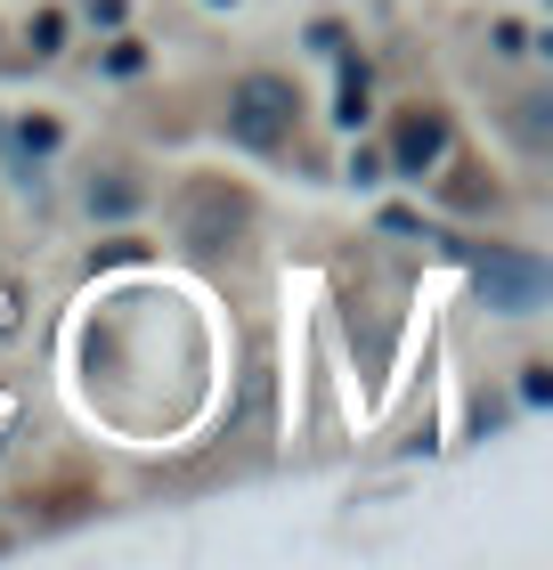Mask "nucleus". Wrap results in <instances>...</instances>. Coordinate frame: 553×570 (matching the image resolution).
Segmentation results:
<instances>
[{
    "label": "nucleus",
    "mask_w": 553,
    "mask_h": 570,
    "mask_svg": "<svg viewBox=\"0 0 553 570\" xmlns=\"http://www.w3.org/2000/svg\"><path fill=\"white\" fill-rule=\"evenodd\" d=\"M228 139H245V147H285L294 139V82L285 73H245L228 98Z\"/></svg>",
    "instance_id": "nucleus-1"
},
{
    "label": "nucleus",
    "mask_w": 553,
    "mask_h": 570,
    "mask_svg": "<svg viewBox=\"0 0 553 570\" xmlns=\"http://www.w3.org/2000/svg\"><path fill=\"white\" fill-rule=\"evenodd\" d=\"M236 228H245V196L220 188V179H196L188 204H179V237H188L196 253H220Z\"/></svg>",
    "instance_id": "nucleus-2"
},
{
    "label": "nucleus",
    "mask_w": 553,
    "mask_h": 570,
    "mask_svg": "<svg viewBox=\"0 0 553 570\" xmlns=\"http://www.w3.org/2000/svg\"><path fill=\"white\" fill-rule=\"evenodd\" d=\"M472 285L488 294V309H537L545 302V262H530V253H481L472 262Z\"/></svg>",
    "instance_id": "nucleus-3"
},
{
    "label": "nucleus",
    "mask_w": 553,
    "mask_h": 570,
    "mask_svg": "<svg viewBox=\"0 0 553 570\" xmlns=\"http://www.w3.org/2000/svg\"><path fill=\"white\" fill-rule=\"evenodd\" d=\"M440 155H447V115H432V107H415V115L399 122V139H391V164L424 179V171L440 164Z\"/></svg>",
    "instance_id": "nucleus-4"
},
{
    "label": "nucleus",
    "mask_w": 553,
    "mask_h": 570,
    "mask_svg": "<svg viewBox=\"0 0 553 570\" xmlns=\"http://www.w3.org/2000/svg\"><path fill=\"white\" fill-rule=\"evenodd\" d=\"M358 115H366V66H358V58H342V98H334V122H350V131H358Z\"/></svg>",
    "instance_id": "nucleus-5"
},
{
    "label": "nucleus",
    "mask_w": 553,
    "mask_h": 570,
    "mask_svg": "<svg viewBox=\"0 0 553 570\" xmlns=\"http://www.w3.org/2000/svg\"><path fill=\"white\" fill-rule=\"evenodd\" d=\"M130 204H139V188H130V179H107V188H90V213H107V220H122Z\"/></svg>",
    "instance_id": "nucleus-6"
},
{
    "label": "nucleus",
    "mask_w": 553,
    "mask_h": 570,
    "mask_svg": "<svg viewBox=\"0 0 553 570\" xmlns=\"http://www.w3.org/2000/svg\"><path fill=\"white\" fill-rule=\"evenodd\" d=\"M17 139H24V155H49V147H58V122H24Z\"/></svg>",
    "instance_id": "nucleus-7"
},
{
    "label": "nucleus",
    "mask_w": 553,
    "mask_h": 570,
    "mask_svg": "<svg viewBox=\"0 0 553 570\" xmlns=\"http://www.w3.org/2000/svg\"><path fill=\"white\" fill-rule=\"evenodd\" d=\"M545 392H553V375H545V367H521V400H530V407H537Z\"/></svg>",
    "instance_id": "nucleus-8"
},
{
    "label": "nucleus",
    "mask_w": 553,
    "mask_h": 570,
    "mask_svg": "<svg viewBox=\"0 0 553 570\" xmlns=\"http://www.w3.org/2000/svg\"><path fill=\"white\" fill-rule=\"evenodd\" d=\"M213 9H220V0H213Z\"/></svg>",
    "instance_id": "nucleus-9"
}]
</instances>
